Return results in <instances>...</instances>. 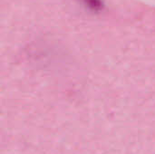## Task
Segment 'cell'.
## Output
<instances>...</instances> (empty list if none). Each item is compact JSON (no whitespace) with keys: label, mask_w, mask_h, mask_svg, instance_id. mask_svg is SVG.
Instances as JSON below:
<instances>
[{"label":"cell","mask_w":155,"mask_h":154,"mask_svg":"<svg viewBox=\"0 0 155 154\" xmlns=\"http://www.w3.org/2000/svg\"><path fill=\"white\" fill-rule=\"evenodd\" d=\"M88 9L94 12H100L104 9V2L102 0H83Z\"/></svg>","instance_id":"cell-1"}]
</instances>
